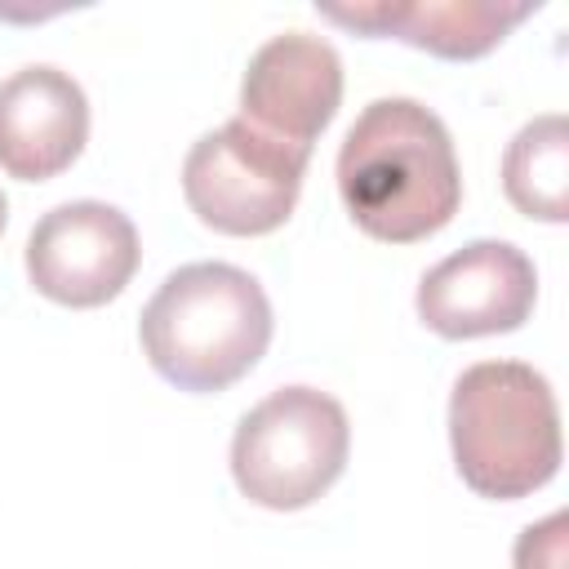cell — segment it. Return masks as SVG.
Here are the masks:
<instances>
[{
    "label": "cell",
    "mask_w": 569,
    "mask_h": 569,
    "mask_svg": "<svg viewBox=\"0 0 569 569\" xmlns=\"http://www.w3.org/2000/svg\"><path fill=\"white\" fill-rule=\"evenodd\" d=\"M338 196L382 244L445 231L462 204V169L445 120L413 98L369 102L338 147Z\"/></svg>",
    "instance_id": "cell-1"
},
{
    "label": "cell",
    "mask_w": 569,
    "mask_h": 569,
    "mask_svg": "<svg viewBox=\"0 0 569 569\" xmlns=\"http://www.w3.org/2000/svg\"><path fill=\"white\" fill-rule=\"evenodd\" d=\"M262 284L231 262H191L164 276L138 320L151 369L178 391H227L271 342Z\"/></svg>",
    "instance_id": "cell-2"
},
{
    "label": "cell",
    "mask_w": 569,
    "mask_h": 569,
    "mask_svg": "<svg viewBox=\"0 0 569 569\" xmlns=\"http://www.w3.org/2000/svg\"><path fill=\"white\" fill-rule=\"evenodd\" d=\"M449 449L480 498H529L560 471V409L551 382L525 360H480L449 396Z\"/></svg>",
    "instance_id": "cell-3"
},
{
    "label": "cell",
    "mask_w": 569,
    "mask_h": 569,
    "mask_svg": "<svg viewBox=\"0 0 569 569\" xmlns=\"http://www.w3.org/2000/svg\"><path fill=\"white\" fill-rule=\"evenodd\" d=\"M347 409L316 387H280L258 400L231 436L236 489L267 511H302L347 467Z\"/></svg>",
    "instance_id": "cell-4"
},
{
    "label": "cell",
    "mask_w": 569,
    "mask_h": 569,
    "mask_svg": "<svg viewBox=\"0 0 569 569\" xmlns=\"http://www.w3.org/2000/svg\"><path fill=\"white\" fill-rule=\"evenodd\" d=\"M311 147L262 133L244 116L191 142L182 160V196L191 213L222 236H267L289 222Z\"/></svg>",
    "instance_id": "cell-5"
},
{
    "label": "cell",
    "mask_w": 569,
    "mask_h": 569,
    "mask_svg": "<svg viewBox=\"0 0 569 569\" xmlns=\"http://www.w3.org/2000/svg\"><path fill=\"white\" fill-rule=\"evenodd\" d=\"M138 227L102 200H67L27 236V276L36 293L62 307H102L138 271Z\"/></svg>",
    "instance_id": "cell-6"
},
{
    "label": "cell",
    "mask_w": 569,
    "mask_h": 569,
    "mask_svg": "<svg viewBox=\"0 0 569 569\" xmlns=\"http://www.w3.org/2000/svg\"><path fill=\"white\" fill-rule=\"evenodd\" d=\"M538 302V271L507 240H471L418 280V320L440 338L511 333Z\"/></svg>",
    "instance_id": "cell-7"
},
{
    "label": "cell",
    "mask_w": 569,
    "mask_h": 569,
    "mask_svg": "<svg viewBox=\"0 0 569 569\" xmlns=\"http://www.w3.org/2000/svg\"><path fill=\"white\" fill-rule=\"evenodd\" d=\"M342 102V58L311 31L271 36L244 67L240 116L271 138L316 147Z\"/></svg>",
    "instance_id": "cell-8"
},
{
    "label": "cell",
    "mask_w": 569,
    "mask_h": 569,
    "mask_svg": "<svg viewBox=\"0 0 569 569\" xmlns=\"http://www.w3.org/2000/svg\"><path fill=\"white\" fill-rule=\"evenodd\" d=\"M89 142V98L58 67H22L0 80V169L18 182L58 178Z\"/></svg>",
    "instance_id": "cell-9"
},
{
    "label": "cell",
    "mask_w": 569,
    "mask_h": 569,
    "mask_svg": "<svg viewBox=\"0 0 569 569\" xmlns=\"http://www.w3.org/2000/svg\"><path fill=\"white\" fill-rule=\"evenodd\" d=\"M538 4H502V0H413V4H316L325 22H338L360 36H396L413 49H427L449 62L485 58L507 40L516 22H525Z\"/></svg>",
    "instance_id": "cell-10"
},
{
    "label": "cell",
    "mask_w": 569,
    "mask_h": 569,
    "mask_svg": "<svg viewBox=\"0 0 569 569\" xmlns=\"http://www.w3.org/2000/svg\"><path fill=\"white\" fill-rule=\"evenodd\" d=\"M502 191L507 200L538 222L569 218V120L538 116L529 120L502 156Z\"/></svg>",
    "instance_id": "cell-11"
},
{
    "label": "cell",
    "mask_w": 569,
    "mask_h": 569,
    "mask_svg": "<svg viewBox=\"0 0 569 569\" xmlns=\"http://www.w3.org/2000/svg\"><path fill=\"white\" fill-rule=\"evenodd\" d=\"M565 542H569V516L556 511L516 538V569H565Z\"/></svg>",
    "instance_id": "cell-12"
},
{
    "label": "cell",
    "mask_w": 569,
    "mask_h": 569,
    "mask_svg": "<svg viewBox=\"0 0 569 569\" xmlns=\"http://www.w3.org/2000/svg\"><path fill=\"white\" fill-rule=\"evenodd\" d=\"M4 222H9V200H4V191H0V231H4Z\"/></svg>",
    "instance_id": "cell-13"
}]
</instances>
